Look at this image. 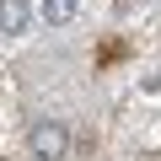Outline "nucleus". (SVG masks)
Wrapping results in <instances>:
<instances>
[{"label": "nucleus", "mask_w": 161, "mask_h": 161, "mask_svg": "<svg viewBox=\"0 0 161 161\" xmlns=\"http://www.w3.org/2000/svg\"><path fill=\"white\" fill-rule=\"evenodd\" d=\"M27 150H32V161H64V150H70V129H64L59 118H32V129H27Z\"/></svg>", "instance_id": "nucleus-1"}, {"label": "nucleus", "mask_w": 161, "mask_h": 161, "mask_svg": "<svg viewBox=\"0 0 161 161\" xmlns=\"http://www.w3.org/2000/svg\"><path fill=\"white\" fill-rule=\"evenodd\" d=\"M32 6H27V0H0V32H6V38H22V32H32Z\"/></svg>", "instance_id": "nucleus-2"}, {"label": "nucleus", "mask_w": 161, "mask_h": 161, "mask_svg": "<svg viewBox=\"0 0 161 161\" xmlns=\"http://www.w3.org/2000/svg\"><path fill=\"white\" fill-rule=\"evenodd\" d=\"M75 11H80V0H43L32 16L48 22V27H64V22H75Z\"/></svg>", "instance_id": "nucleus-3"}]
</instances>
